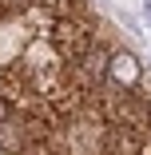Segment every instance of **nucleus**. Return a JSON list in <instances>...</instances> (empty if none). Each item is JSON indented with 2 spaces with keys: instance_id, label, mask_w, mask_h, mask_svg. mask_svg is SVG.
<instances>
[{
  "instance_id": "f03ea898",
  "label": "nucleus",
  "mask_w": 151,
  "mask_h": 155,
  "mask_svg": "<svg viewBox=\"0 0 151 155\" xmlns=\"http://www.w3.org/2000/svg\"><path fill=\"white\" fill-rule=\"evenodd\" d=\"M48 4H52V0H48Z\"/></svg>"
},
{
  "instance_id": "f257e3e1",
  "label": "nucleus",
  "mask_w": 151,
  "mask_h": 155,
  "mask_svg": "<svg viewBox=\"0 0 151 155\" xmlns=\"http://www.w3.org/2000/svg\"><path fill=\"white\" fill-rule=\"evenodd\" d=\"M4 115H8V107H4V104H0V119H4Z\"/></svg>"
}]
</instances>
